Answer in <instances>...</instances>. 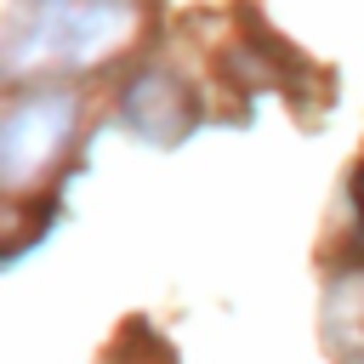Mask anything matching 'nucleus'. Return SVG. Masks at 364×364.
Masks as SVG:
<instances>
[{
  "instance_id": "obj_1",
  "label": "nucleus",
  "mask_w": 364,
  "mask_h": 364,
  "mask_svg": "<svg viewBox=\"0 0 364 364\" xmlns=\"http://www.w3.org/2000/svg\"><path fill=\"white\" fill-rule=\"evenodd\" d=\"M136 34V0H23L6 28V68H85Z\"/></svg>"
},
{
  "instance_id": "obj_2",
  "label": "nucleus",
  "mask_w": 364,
  "mask_h": 364,
  "mask_svg": "<svg viewBox=\"0 0 364 364\" xmlns=\"http://www.w3.org/2000/svg\"><path fill=\"white\" fill-rule=\"evenodd\" d=\"M74 114H80V102L68 91H28L23 102H11V114L0 119V176H6V188L23 193L46 176V165L74 136Z\"/></svg>"
},
{
  "instance_id": "obj_3",
  "label": "nucleus",
  "mask_w": 364,
  "mask_h": 364,
  "mask_svg": "<svg viewBox=\"0 0 364 364\" xmlns=\"http://www.w3.org/2000/svg\"><path fill=\"white\" fill-rule=\"evenodd\" d=\"M125 125L148 142H176L188 125H193V108H188V85L171 80L165 68H148L125 85Z\"/></svg>"
},
{
  "instance_id": "obj_4",
  "label": "nucleus",
  "mask_w": 364,
  "mask_h": 364,
  "mask_svg": "<svg viewBox=\"0 0 364 364\" xmlns=\"http://www.w3.org/2000/svg\"><path fill=\"white\" fill-rule=\"evenodd\" d=\"M324 341L336 364H364V273H347L324 301Z\"/></svg>"
},
{
  "instance_id": "obj_5",
  "label": "nucleus",
  "mask_w": 364,
  "mask_h": 364,
  "mask_svg": "<svg viewBox=\"0 0 364 364\" xmlns=\"http://www.w3.org/2000/svg\"><path fill=\"white\" fill-rule=\"evenodd\" d=\"M353 216H358V228H364V165L353 171Z\"/></svg>"
}]
</instances>
